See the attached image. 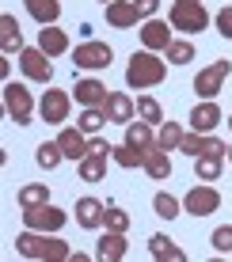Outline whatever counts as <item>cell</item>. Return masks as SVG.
I'll use <instances>...</instances> for the list:
<instances>
[{"label":"cell","instance_id":"6da1fadb","mask_svg":"<svg viewBox=\"0 0 232 262\" xmlns=\"http://www.w3.org/2000/svg\"><path fill=\"white\" fill-rule=\"evenodd\" d=\"M15 251L23 258H46V262H69L73 251H69L65 239H57L53 232H34L27 228L23 236H15Z\"/></svg>","mask_w":232,"mask_h":262},{"label":"cell","instance_id":"7a4b0ae2","mask_svg":"<svg viewBox=\"0 0 232 262\" xmlns=\"http://www.w3.org/2000/svg\"><path fill=\"white\" fill-rule=\"evenodd\" d=\"M164 76H167V65L156 57L153 50L133 53L130 65H126V84H130V88H137V92H145V88H156Z\"/></svg>","mask_w":232,"mask_h":262},{"label":"cell","instance_id":"3957f363","mask_svg":"<svg viewBox=\"0 0 232 262\" xmlns=\"http://www.w3.org/2000/svg\"><path fill=\"white\" fill-rule=\"evenodd\" d=\"M172 31H183V34H198L209 27V12L202 0H175L172 4Z\"/></svg>","mask_w":232,"mask_h":262},{"label":"cell","instance_id":"277c9868","mask_svg":"<svg viewBox=\"0 0 232 262\" xmlns=\"http://www.w3.org/2000/svg\"><path fill=\"white\" fill-rule=\"evenodd\" d=\"M4 111H8V118L15 125H31V114H34L31 92H27L23 84H12V80H8L4 84Z\"/></svg>","mask_w":232,"mask_h":262},{"label":"cell","instance_id":"5b68a950","mask_svg":"<svg viewBox=\"0 0 232 262\" xmlns=\"http://www.w3.org/2000/svg\"><path fill=\"white\" fill-rule=\"evenodd\" d=\"M65 221H69V213L65 209H57V205H34V209H23V224L27 228H34V232H61L65 228Z\"/></svg>","mask_w":232,"mask_h":262},{"label":"cell","instance_id":"8992f818","mask_svg":"<svg viewBox=\"0 0 232 262\" xmlns=\"http://www.w3.org/2000/svg\"><path fill=\"white\" fill-rule=\"evenodd\" d=\"M228 72H232V61H213L209 69H202L198 76H194V92H198L202 99H217L221 95V88H225V80H228Z\"/></svg>","mask_w":232,"mask_h":262},{"label":"cell","instance_id":"52a82bcc","mask_svg":"<svg viewBox=\"0 0 232 262\" xmlns=\"http://www.w3.org/2000/svg\"><path fill=\"white\" fill-rule=\"evenodd\" d=\"M19 69L27 80H34V84H50L53 80V65H50V53L42 46H31L19 53Z\"/></svg>","mask_w":232,"mask_h":262},{"label":"cell","instance_id":"ba28073f","mask_svg":"<svg viewBox=\"0 0 232 262\" xmlns=\"http://www.w3.org/2000/svg\"><path fill=\"white\" fill-rule=\"evenodd\" d=\"M69 106H73V95L61 92V88H50V92H42V99H38V114H42V122H50V125L65 122Z\"/></svg>","mask_w":232,"mask_h":262},{"label":"cell","instance_id":"9c48e42d","mask_svg":"<svg viewBox=\"0 0 232 262\" xmlns=\"http://www.w3.org/2000/svg\"><path fill=\"white\" fill-rule=\"evenodd\" d=\"M111 61H114V50L107 46V42H84V46H76V53H73V65L88 69V72L107 69Z\"/></svg>","mask_w":232,"mask_h":262},{"label":"cell","instance_id":"30bf717a","mask_svg":"<svg viewBox=\"0 0 232 262\" xmlns=\"http://www.w3.org/2000/svg\"><path fill=\"white\" fill-rule=\"evenodd\" d=\"M183 209L191 213V216H209V213L221 209V194L213 190V186L202 183V186H194V190L183 198Z\"/></svg>","mask_w":232,"mask_h":262},{"label":"cell","instance_id":"8fae6325","mask_svg":"<svg viewBox=\"0 0 232 262\" xmlns=\"http://www.w3.org/2000/svg\"><path fill=\"white\" fill-rule=\"evenodd\" d=\"M103 111H107V122L130 125L133 114H137V103H133L126 92H111V95H107V103H103Z\"/></svg>","mask_w":232,"mask_h":262},{"label":"cell","instance_id":"7c38bea8","mask_svg":"<svg viewBox=\"0 0 232 262\" xmlns=\"http://www.w3.org/2000/svg\"><path fill=\"white\" fill-rule=\"evenodd\" d=\"M221 118H225V114H221V106L213 103V99H206V103H198L191 111V129L194 133H213L221 125Z\"/></svg>","mask_w":232,"mask_h":262},{"label":"cell","instance_id":"4fadbf2b","mask_svg":"<svg viewBox=\"0 0 232 262\" xmlns=\"http://www.w3.org/2000/svg\"><path fill=\"white\" fill-rule=\"evenodd\" d=\"M76 224L80 228H103L107 224V205L99 198H80L76 202Z\"/></svg>","mask_w":232,"mask_h":262},{"label":"cell","instance_id":"5bb4252c","mask_svg":"<svg viewBox=\"0 0 232 262\" xmlns=\"http://www.w3.org/2000/svg\"><path fill=\"white\" fill-rule=\"evenodd\" d=\"M95 258H99V262L126 258V232H111V228H107L99 236V243H95Z\"/></svg>","mask_w":232,"mask_h":262},{"label":"cell","instance_id":"9a60e30c","mask_svg":"<svg viewBox=\"0 0 232 262\" xmlns=\"http://www.w3.org/2000/svg\"><path fill=\"white\" fill-rule=\"evenodd\" d=\"M57 144H61V152H65V160H76V164H80V160L88 156V133L80 129V125H76V129H61Z\"/></svg>","mask_w":232,"mask_h":262},{"label":"cell","instance_id":"2e32d148","mask_svg":"<svg viewBox=\"0 0 232 262\" xmlns=\"http://www.w3.org/2000/svg\"><path fill=\"white\" fill-rule=\"evenodd\" d=\"M103 12H107V23L118 27V31H126V27H133V23L141 19V15H137V4H133V0H111Z\"/></svg>","mask_w":232,"mask_h":262},{"label":"cell","instance_id":"e0dca14e","mask_svg":"<svg viewBox=\"0 0 232 262\" xmlns=\"http://www.w3.org/2000/svg\"><path fill=\"white\" fill-rule=\"evenodd\" d=\"M141 46L145 50H167L172 46V31H167V23H160V19H149L145 27H141Z\"/></svg>","mask_w":232,"mask_h":262},{"label":"cell","instance_id":"ac0fdd59","mask_svg":"<svg viewBox=\"0 0 232 262\" xmlns=\"http://www.w3.org/2000/svg\"><path fill=\"white\" fill-rule=\"evenodd\" d=\"M73 92H76V103H80V106H103L107 95H111V92H107V84H99V80H92V76H88V80H76Z\"/></svg>","mask_w":232,"mask_h":262},{"label":"cell","instance_id":"d6986e66","mask_svg":"<svg viewBox=\"0 0 232 262\" xmlns=\"http://www.w3.org/2000/svg\"><path fill=\"white\" fill-rule=\"evenodd\" d=\"M38 46L50 53V57H61V53H69V34L61 31L57 23H50V27H42L38 31Z\"/></svg>","mask_w":232,"mask_h":262},{"label":"cell","instance_id":"ffe728a7","mask_svg":"<svg viewBox=\"0 0 232 262\" xmlns=\"http://www.w3.org/2000/svg\"><path fill=\"white\" fill-rule=\"evenodd\" d=\"M126 144H130V148H137V152H145V156H149V152L156 148L153 125H149V122H130V125H126Z\"/></svg>","mask_w":232,"mask_h":262},{"label":"cell","instance_id":"44dd1931","mask_svg":"<svg viewBox=\"0 0 232 262\" xmlns=\"http://www.w3.org/2000/svg\"><path fill=\"white\" fill-rule=\"evenodd\" d=\"M0 50L4 53H23V31L15 15H0Z\"/></svg>","mask_w":232,"mask_h":262},{"label":"cell","instance_id":"7402d4cb","mask_svg":"<svg viewBox=\"0 0 232 262\" xmlns=\"http://www.w3.org/2000/svg\"><path fill=\"white\" fill-rule=\"evenodd\" d=\"M149 251H153V258H160V262H183L186 258L183 247L175 239H167V236H153L149 239Z\"/></svg>","mask_w":232,"mask_h":262},{"label":"cell","instance_id":"603a6c76","mask_svg":"<svg viewBox=\"0 0 232 262\" xmlns=\"http://www.w3.org/2000/svg\"><path fill=\"white\" fill-rule=\"evenodd\" d=\"M145 171H149V179H156V183H167V179H172V160H167V152L153 148L145 156Z\"/></svg>","mask_w":232,"mask_h":262},{"label":"cell","instance_id":"cb8c5ba5","mask_svg":"<svg viewBox=\"0 0 232 262\" xmlns=\"http://www.w3.org/2000/svg\"><path fill=\"white\" fill-rule=\"evenodd\" d=\"M76 171H80V179H84V183H103V179H107V156L88 152V156L76 164Z\"/></svg>","mask_w":232,"mask_h":262},{"label":"cell","instance_id":"d4e9b609","mask_svg":"<svg viewBox=\"0 0 232 262\" xmlns=\"http://www.w3.org/2000/svg\"><path fill=\"white\" fill-rule=\"evenodd\" d=\"M23 4H27V12L34 15V23H42V27L57 23V15H61V4H57V0H23Z\"/></svg>","mask_w":232,"mask_h":262},{"label":"cell","instance_id":"484cf974","mask_svg":"<svg viewBox=\"0 0 232 262\" xmlns=\"http://www.w3.org/2000/svg\"><path fill=\"white\" fill-rule=\"evenodd\" d=\"M50 202V186L46 183H27L19 190V205L23 209H34V205H46Z\"/></svg>","mask_w":232,"mask_h":262},{"label":"cell","instance_id":"4316f807","mask_svg":"<svg viewBox=\"0 0 232 262\" xmlns=\"http://www.w3.org/2000/svg\"><path fill=\"white\" fill-rule=\"evenodd\" d=\"M179 144H183V125L179 122H164V125H160V137H156V148L175 152Z\"/></svg>","mask_w":232,"mask_h":262},{"label":"cell","instance_id":"83f0119b","mask_svg":"<svg viewBox=\"0 0 232 262\" xmlns=\"http://www.w3.org/2000/svg\"><path fill=\"white\" fill-rule=\"evenodd\" d=\"M34 160H38V167H46V171H53L65 160V152H61V144L57 141H42L38 144V152H34Z\"/></svg>","mask_w":232,"mask_h":262},{"label":"cell","instance_id":"f1b7e54d","mask_svg":"<svg viewBox=\"0 0 232 262\" xmlns=\"http://www.w3.org/2000/svg\"><path fill=\"white\" fill-rule=\"evenodd\" d=\"M221 160H225V156H198L194 175H198L202 183H217V179H221Z\"/></svg>","mask_w":232,"mask_h":262},{"label":"cell","instance_id":"f546056e","mask_svg":"<svg viewBox=\"0 0 232 262\" xmlns=\"http://www.w3.org/2000/svg\"><path fill=\"white\" fill-rule=\"evenodd\" d=\"M103 122H107V111H103V106H84V114H80V129H84L88 133V137H92V133H99L103 129Z\"/></svg>","mask_w":232,"mask_h":262},{"label":"cell","instance_id":"4dcf8cb0","mask_svg":"<svg viewBox=\"0 0 232 262\" xmlns=\"http://www.w3.org/2000/svg\"><path fill=\"white\" fill-rule=\"evenodd\" d=\"M111 156H114V164H118V167H145V152L130 148V144H118Z\"/></svg>","mask_w":232,"mask_h":262},{"label":"cell","instance_id":"1f68e13d","mask_svg":"<svg viewBox=\"0 0 232 262\" xmlns=\"http://www.w3.org/2000/svg\"><path fill=\"white\" fill-rule=\"evenodd\" d=\"M137 118L153 125V122H164V111H160V103H156L153 95H141L137 99Z\"/></svg>","mask_w":232,"mask_h":262},{"label":"cell","instance_id":"d6a6232c","mask_svg":"<svg viewBox=\"0 0 232 262\" xmlns=\"http://www.w3.org/2000/svg\"><path fill=\"white\" fill-rule=\"evenodd\" d=\"M153 209H156V216L172 221V216H179V202H175L172 194H156V198H153Z\"/></svg>","mask_w":232,"mask_h":262},{"label":"cell","instance_id":"836d02e7","mask_svg":"<svg viewBox=\"0 0 232 262\" xmlns=\"http://www.w3.org/2000/svg\"><path fill=\"white\" fill-rule=\"evenodd\" d=\"M164 53H167L172 65H186V61H194V46H191V42H172Z\"/></svg>","mask_w":232,"mask_h":262},{"label":"cell","instance_id":"e575fe53","mask_svg":"<svg viewBox=\"0 0 232 262\" xmlns=\"http://www.w3.org/2000/svg\"><path fill=\"white\" fill-rule=\"evenodd\" d=\"M198 156H228V144L225 141H217V137H209V133H202V148H198ZM194 156V160H198Z\"/></svg>","mask_w":232,"mask_h":262},{"label":"cell","instance_id":"d590c367","mask_svg":"<svg viewBox=\"0 0 232 262\" xmlns=\"http://www.w3.org/2000/svg\"><path fill=\"white\" fill-rule=\"evenodd\" d=\"M107 228H111V232H126V228H130V213L107 205Z\"/></svg>","mask_w":232,"mask_h":262},{"label":"cell","instance_id":"8d00e7d4","mask_svg":"<svg viewBox=\"0 0 232 262\" xmlns=\"http://www.w3.org/2000/svg\"><path fill=\"white\" fill-rule=\"evenodd\" d=\"M213 247H217L221 255H232V224H225V228L213 232Z\"/></svg>","mask_w":232,"mask_h":262},{"label":"cell","instance_id":"74e56055","mask_svg":"<svg viewBox=\"0 0 232 262\" xmlns=\"http://www.w3.org/2000/svg\"><path fill=\"white\" fill-rule=\"evenodd\" d=\"M213 23H217V31L225 34V38H232V4H225L217 15H213Z\"/></svg>","mask_w":232,"mask_h":262},{"label":"cell","instance_id":"f35d334b","mask_svg":"<svg viewBox=\"0 0 232 262\" xmlns=\"http://www.w3.org/2000/svg\"><path fill=\"white\" fill-rule=\"evenodd\" d=\"M198 148H202V133H183V144H179V152H186V156H198Z\"/></svg>","mask_w":232,"mask_h":262},{"label":"cell","instance_id":"ab89813d","mask_svg":"<svg viewBox=\"0 0 232 262\" xmlns=\"http://www.w3.org/2000/svg\"><path fill=\"white\" fill-rule=\"evenodd\" d=\"M88 152H95V156H111L114 144H107L103 137H92V141H88Z\"/></svg>","mask_w":232,"mask_h":262},{"label":"cell","instance_id":"60d3db41","mask_svg":"<svg viewBox=\"0 0 232 262\" xmlns=\"http://www.w3.org/2000/svg\"><path fill=\"white\" fill-rule=\"evenodd\" d=\"M133 4H137V15H141V19H149V15H156L160 0H133Z\"/></svg>","mask_w":232,"mask_h":262},{"label":"cell","instance_id":"b9f144b4","mask_svg":"<svg viewBox=\"0 0 232 262\" xmlns=\"http://www.w3.org/2000/svg\"><path fill=\"white\" fill-rule=\"evenodd\" d=\"M228 164H232V144H228Z\"/></svg>","mask_w":232,"mask_h":262},{"label":"cell","instance_id":"7bdbcfd3","mask_svg":"<svg viewBox=\"0 0 232 262\" xmlns=\"http://www.w3.org/2000/svg\"><path fill=\"white\" fill-rule=\"evenodd\" d=\"M228 129H232V114H228Z\"/></svg>","mask_w":232,"mask_h":262},{"label":"cell","instance_id":"ee69618b","mask_svg":"<svg viewBox=\"0 0 232 262\" xmlns=\"http://www.w3.org/2000/svg\"><path fill=\"white\" fill-rule=\"evenodd\" d=\"M107 4H111V0H103V8H107Z\"/></svg>","mask_w":232,"mask_h":262}]
</instances>
